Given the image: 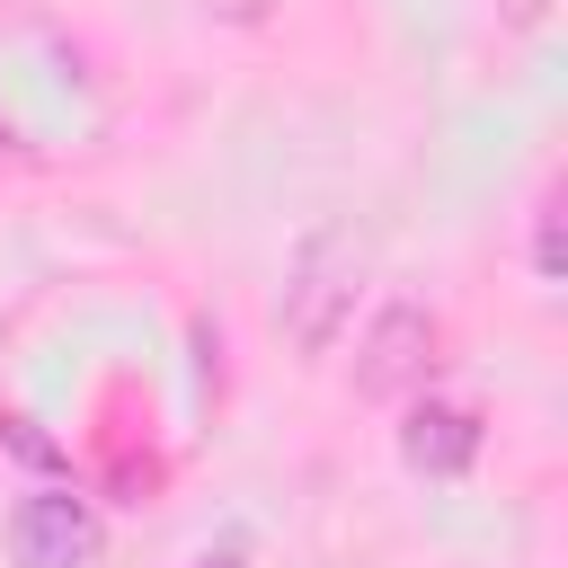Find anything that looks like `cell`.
Segmentation results:
<instances>
[{
  "instance_id": "obj_4",
  "label": "cell",
  "mask_w": 568,
  "mask_h": 568,
  "mask_svg": "<svg viewBox=\"0 0 568 568\" xmlns=\"http://www.w3.org/2000/svg\"><path fill=\"white\" fill-rule=\"evenodd\" d=\"M399 453H408V470H426V479H462V470L479 462V408H470V399H417L408 426H399Z\"/></svg>"
},
{
  "instance_id": "obj_3",
  "label": "cell",
  "mask_w": 568,
  "mask_h": 568,
  "mask_svg": "<svg viewBox=\"0 0 568 568\" xmlns=\"http://www.w3.org/2000/svg\"><path fill=\"white\" fill-rule=\"evenodd\" d=\"M98 541H106V524H98V506L80 488H36L9 515V559L18 568H89Z\"/></svg>"
},
{
  "instance_id": "obj_5",
  "label": "cell",
  "mask_w": 568,
  "mask_h": 568,
  "mask_svg": "<svg viewBox=\"0 0 568 568\" xmlns=\"http://www.w3.org/2000/svg\"><path fill=\"white\" fill-rule=\"evenodd\" d=\"M195 568H240V559H195Z\"/></svg>"
},
{
  "instance_id": "obj_1",
  "label": "cell",
  "mask_w": 568,
  "mask_h": 568,
  "mask_svg": "<svg viewBox=\"0 0 568 568\" xmlns=\"http://www.w3.org/2000/svg\"><path fill=\"white\" fill-rule=\"evenodd\" d=\"M355 284H364V248L346 231H311L275 284V328L293 355H328L355 320Z\"/></svg>"
},
{
  "instance_id": "obj_2",
  "label": "cell",
  "mask_w": 568,
  "mask_h": 568,
  "mask_svg": "<svg viewBox=\"0 0 568 568\" xmlns=\"http://www.w3.org/2000/svg\"><path fill=\"white\" fill-rule=\"evenodd\" d=\"M444 355V320L426 302H382L355 337V399H417L435 382Z\"/></svg>"
}]
</instances>
